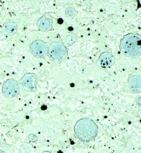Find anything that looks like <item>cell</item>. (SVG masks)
I'll use <instances>...</instances> for the list:
<instances>
[{
  "mask_svg": "<svg viewBox=\"0 0 141 153\" xmlns=\"http://www.w3.org/2000/svg\"><path fill=\"white\" fill-rule=\"evenodd\" d=\"M141 36L130 33L124 36L121 40L120 49L124 55L131 58H135L141 53Z\"/></svg>",
  "mask_w": 141,
  "mask_h": 153,
  "instance_id": "cell-1",
  "label": "cell"
},
{
  "mask_svg": "<svg viewBox=\"0 0 141 153\" xmlns=\"http://www.w3.org/2000/svg\"><path fill=\"white\" fill-rule=\"evenodd\" d=\"M98 128L95 123L88 119L79 120L75 127V132L81 141L88 142L94 139L97 134Z\"/></svg>",
  "mask_w": 141,
  "mask_h": 153,
  "instance_id": "cell-2",
  "label": "cell"
},
{
  "mask_svg": "<svg viewBox=\"0 0 141 153\" xmlns=\"http://www.w3.org/2000/svg\"><path fill=\"white\" fill-rule=\"evenodd\" d=\"M48 52L51 60L57 63L64 60L68 55V50L66 46L58 42L52 43Z\"/></svg>",
  "mask_w": 141,
  "mask_h": 153,
  "instance_id": "cell-3",
  "label": "cell"
},
{
  "mask_svg": "<svg viewBox=\"0 0 141 153\" xmlns=\"http://www.w3.org/2000/svg\"><path fill=\"white\" fill-rule=\"evenodd\" d=\"M30 52L35 57L42 58L47 55L48 48L47 44L42 41H37L33 42L30 47Z\"/></svg>",
  "mask_w": 141,
  "mask_h": 153,
  "instance_id": "cell-4",
  "label": "cell"
},
{
  "mask_svg": "<svg viewBox=\"0 0 141 153\" xmlns=\"http://www.w3.org/2000/svg\"><path fill=\"white\" fill-rule=\"evenodd\" d=\"M37 77L33 74H26L20 82L21 89L27 91H34L36 90Z\"/></svg>",
  "mask_w": 141,
  "mask_h": 153,
  "instance_id": "cell-5",
  "label": "cell"
},
{
  "mask_svg": "<svg viewBox=\"0 0 141 153\" xmlns=\"http://www.w3.org/2000/svg\"><path fill=\"white\" fill-rule=\"evenodd\" d=\"M3 93L5 96L10 98L17 96L19 93L18 83L14 80L5 81L3 85Z\"/></svg>",
  "mask_w": 141,
  "mask_h": 153,
  "instance_id": "cell-6",
  "label": "cell"
},
{
  "mask_svg": "<svg viewBox=\"0 0 141 153\" xmlns=\"http://www.w3.org/2000/svg\"><path fill=\"white\" fill-rule=\"evenodd\" d=\"M115 58L112 54L109 53H103L99 57L98 64L101 67L107 68L114 63Z\"/></svg>",
  "mask_w": 141,
  "mask_h": 153,
  "instance_id": "cell-7",
  "label": "cell"
},
{
  "mask_svg": "<svg viewBox=\"0 0 141 153\" xmlns=\"http://www.w3.org/2000/svg\"><path fill=\"white\" fill-rule=\"evenodd\" d=\"M37 25L40 30L43 31H48L52 27V19L49 16H45L39 19Z\"/></svg>",
  "mask_w": 141,
  "mask_h": 153,
  "instance_id": "cell-8",
  "label": "cell"
},
{
  "mask_svg": "<svg viewBox=\"0 0 141 153\" xmlns=\"http://www.w3.org/2000/svg\"><path fill=\"white\" fill-rule=\"evenodd\" d=\"M129 85L131 92L134 93H139L141 89V78L140 76H132L129 81Z\"/></svg>",
  "mask_w": 141,
  "mask_h": 153,
  "instance_id": "cell-9",
  "label": "cell"
},
{
  "mask_svg": "<svg viewBox=\"0 0 141 153\" xmlns=\"http://www.w3.org/2000/svg\"><path fill=\"white\" fill-rule=\"evenodd\" d=\"M2 29L5 34L9 36L13 35L17 32V26L15 23L8 22L5 24Z\"/></svg>",
  "mask_w": 141,
  "mask_h": 153,
  "instance_id": "cell-10",
  "label": "cell"
},
{
  "mask_svg": "<svg viewBox=\"0 0 141 153\" xmlns=\"http://www.w3.org/2000/svg\"><path fill=\"white\" fill-rule=\"evenodd\" d=\"M66 14L67 17L70 18H72L75 16L76 11L74 9L69 8L66 11Z\"/></svg>",
  "mask_w": 141,
  "mask_h": 153,
  "instance_id": "cell-11",
  "label": "cell"
},
{
  "mask_svg": "<svg viewBox=\"0 0 141 153\" xmlns=\"http://www.w3.org/2000/svg\"><path fill=\"white\" fill-rule=\"evenodd\" d=\"M76 40V39L75 37L73 36H69L66 39V44L68 45H71L75 42Z\"/></svg>",
  "mask_w": 141,
  "mask_h": 153,
  "instance_id": "cell-12",
  "label": "cell"
}]
</instances>
